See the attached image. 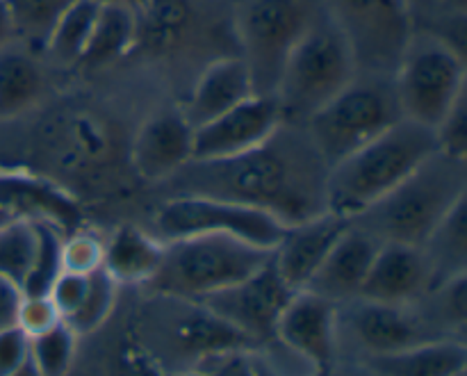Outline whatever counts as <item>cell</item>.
<instances>
[{
    "mask_svg": "<svg viewBox=\"0 0 467 376\" xmlns=\"http://www.w3.org/2000/svg\"><path fill=\"white\" fill-rule=\"evenodd\" d=\"M322 158L306 155L296 158L292 151L283 153L276 146V135L260 149L222 162H190V176L196 185L187 190L190 194L223 196L255 205L285 226L306 222L310 217L327 213L324 204V176L313 173L322 167ZM327 167V164H324Z\"/></svg>",
    "mask_w": 467,
    "mask_h": 376,
    "instance_id": "1",
    "label": "cell"
},
{
    "mask_svg": "<svg viewBox=\"0 0 467 376\" xmlns=\"http://www.w3.org/2000/svg\"><path fill=\"white\" fill-rule=\"evenodd\" d=\"M438 153L431 128L400 119L395 126L327 169L324 204L328 213L356 219L390 194L415 169Z\"/></svg>",
    "mask_w": 467,
    "mask_h": 376,
    "instance_id": "2",
    "label": "cell"
},
{
    "mask_svg": "<svg viewBox=\"0 0 467 376\" xmlns=\"http://www.w3.org/2000/svg\"><path fill=\"white\" fill-rule=\"evenodd\" d=\"M465 162L441 153L420 164L404 183L351 222L360 224L381 242L420 246L442 219L465 201Z\"/></svg>",
    "mask_w": 467,
    "mask_h": 376,
    "instance_id": "3",
    "label": "cell"
},
{
    "mask_svg": "<svg viewBox=\"0 0 467 376\" xmlns=\"http://www.w3.org/2000/svg\"><path fill=\"white\" fill-rule=\"evenodd\" d=\"M274 251L228 235H187L164 242L158 274L146 283L158 295L196 304L235 286L272 260Z\"/></svg>",
    "mask_w": 467,
    "mask_h": 376,
    "instance_id": "4",
    "label": "cell"
},
{
    "mask_svg": "<svg viewBox=\"0 0 467 376\" xmlns=\"http://www.w3.org/2000/svg\"><path fill=\"white\" fill-rule=\"evenodd\" d=\"M356 76L345 37L328 18H313L287 55L274 89L283 123H306Z\"/></svg>",
    "mask_w": 467,
    "mask_h": 376,
    "instance_id": "5",
    "label": "cell"
},
{
    "mask_svg": "<svg viewBox=\"0 0 467 376\" xmlns=\"http://www.w3.org/2000/svg\"><path fill=\"white\" fill-rule=\"evenodd\" d=\"M401 117L392 78L358 76L337 91L308 121V140L322 162L333 167L360 146L377 140Z\"/></svg>",
    "mask_w": 467,
    "mask_h": 376,
    "instance_id": "6",
    "label": "cell"
},
{
    "mask_svg": "<svg viewBox=\"0 0 467 376\" xmlns=\"http://www.w3.org/2000/svg\"><path fill=\"white\" fill-rule=\"evenodd\" d=\"M401 117L436 128L465 99V62L451 41L415 32L392 73Z\"/></svg>",
    "mask_w": 467,
    "mask_h": 376,
    "instance_id": "7",
    "label": "cell"
},
{
    "mask_svg": "<svg viewBox=\"0 0 467 376\" xmlns=\"http://www.w3.org/2000/svg\"><path fill=\"white\" fill-rule=\"evenodd\" d=\"M358 73L392 78L415 35L413 0H324Z\"/></svg>",
    "mask_w": 467,
    "mask_h": 376,
    "instance_id": "8",
    "label": "cell"
},
{
    "mask_svg": "<svg viewBox=\"0 0 467 376\" xmlns=\"http://www.w3.org/2000/svg\"><path fill=\"white\" fill-rule=\"evenodd\" d=\"M158 233L169 240L187 235H228L274 251L287 226L272 213L242 201L210 194H181L169 199L155 217Z\"/></svg>",
    "mask_w": 467,
    "mask_h": 376,
    "instance_id": "9",
    "label": "cell"
},
{
    "mask_svg": "<svg viewBox=\"0 0 467 376\" xmlns=\"http://www.w3.org/2000/svg\"><path fill=\"white\" fill-rule=\"evenodd\" d=\"M313 21L304 0H244L237 12V39L255 94L274 96L287 55Z\"/></svg>",
    "mask_w": 467,
    "mask_h": 376,
    "instance_id": "10",
    "label": "cell"
},
{
    "mask_svg": "<svg viewBox=\"0 0 467 376\" xmlns=\"http://www.w3.org/2000/svg\"><path fill=\"white\" fill-rule=\"evenodd\" d=\"M292 295L295 290L283 283V278L274 269V263L269 260L255 274L242 278L235 286L203 297L196 304L226 319L231 327L244 333L254 345H263V342L276 340L278 318Z\"/></svg>",
    "mask_w": 467,
    "mask_h": 376,
    "instance_id": "11",
    "label": "cell"
},
{
    "mask_svg": "<svg viewBox=\"0 0 467 376\" xmlns=\"http://www.w3.org/2000/svg\"><path fill=\"white\" fill-rule=\"evenodd\" d=\"M283 126L274 96L255 94L194 128L192 162H222L267 144Z\"/></svg>",
    "mask_w": 467,
    "mask_h": 376,
    "instance_id": "12",
    "label": "cell"
},
{
    "mask_svg": "<svg viewBox=\"0 0 467 376\" xmlns=\"http://www.w3.org/2000/svg\"><path fill=\"white\" fill-rule=\"evenodd\" d=\"M0 210L12 219L46 222L62 233L82 226L78 201L57 183L26 169H0Z\"/></svg>",
    "mask_w": 467,
    "mask_h": 376,
    "instance_id": "13",
    "label": "cell"
},
{
    "mask_svg": "<svg viewBox=\"0 0 467 376\" xmlns=\"http://www.w3.org/2000/svg\"><path fill=\"white\" fill-rule=\"evenodd\" d=\"M336 304L315 292L290 297L276 324V340L308 360L313 368H331L336 351Z\"/></svg>",
    "mask_w": 467,
    "mask_h": 376,
    "instance_id": "14",
    "label": "cell"
},
{
    "mask_svg": "<svg viewBox=\"0 0 467 376\" xmlns=\"http://www.w3.org/2000/svg\"><path fill=\"white\" fill-rule=\"evenodd\" d=\"M194 128L182 110H160L132 141V164L144 181H167L192 162Z\"/></svg>",
    "mask_w": 467,
    "mask_h": 376,
    "instance_id": "15",
    "label": "cell"
},
{
    "mask_svg": "<svg viewBox=\"0 0 467 376\" xmlns=\"http://www.w3.org/2000/svg\"><path fill=\"white\" fill-rule=\"evenodd\" d=\"M347 226L349 219L337 217L328 210L287 226L285 235L272 254L274 269L283 283L295 292L306 290Z\"/></svg>",
    "mask_w": 467,
    "mask_h": 376,
    "instance_id": "16",
    "label": "cell"
},
{
    "mask_svg": "<svg viewBox=\"0 0 467 376\" xmlns=\"http://www.w3.org/2000/svg\"><path fill=\"white\" fill-rule=\"evenodd\" d=\"M379 246H381V240L374 233H369L360 224L349 222L306 290L333 304L358 297Z\"/></svg>",
    "mask_w": 467,
    "mask_h": 376,
    "instance_id": "17",
    "label": "cell"
},
{
    "mask_svg": "<svg viewBox=\"0 0 467 376\" xmlns=\"http://www.w3.org/2000/svg\"><path fill=\"white\" fill-rule=\"evenodd\" d=\"M429 277V263L420 246L381 242L358 299L404 306L427 286Z\"/></svg>",
    "mask_w": 467,
    "mask_h": 376,
    "instance_id": "18",
    "label": "cell"
},
{
    "mask_svg": "<svg viewBox=\"0 0 467 376\" xmlns=\"http://www.w3.org/2000/svg\"><path fill=\"white\" fill-rule=\"evenodd\" d=\"M251 96H255V85L249 67L240 55H231V57L214 59L201 71L182 114L192 128H196L244 103Z\"/></svg>",
    "mask_w": 467,
    "mask_h": 376,
    "instance_id": "19",
    "label": "cell"
},
{
    "mask_svg": "<svg viewBox=\"0 0 467 376\" xmlns=\"http://www.w3.org/2000/svg\"><path fill=\"white\" fill-rule=\"evenodd\" d=\"M351 329L369 356L390 354L427 340L422 324L397 304L360 299V306L351 313Z\"/></svg>",
    "mask_w": 467,
    "mask_h": 376,
    "instance_id": "20",
    "label": "cell"
},
{
    "mask_svg": "<svg viewBox=\"0 0 467 376\" xmlns=\"http://www.w3.org/2000/svg\"><path fill=\"white\" fill-rule=\"evenodd\" d=\"M164 242L137 226H121L103 242V265L117 286H146L158 274Z\"/></svg>",
    "mask_w": 467,
    "mask_h": 376,
    "instance_id": "21",
    "label": "cell"
},
{
    "mask_svg": "<svg viewBox=\"0 0 467 376\" xmlns=\"http://www.w3.org/2000/svg\"><path fill=\"white\" fill-rule=\"evenodd\" d=\"M377 376H465L467 350L456 340H424L390 354L369 356Z\"/></svg>",
    "mask_w": 467,
    "mask_h": 376,
    "instance_id": "22",
    "label": "cell"
},
{
    "mask_svg": "<svg viewBox=\"0 0 467 376\" xmlns=\"http://www.w3.org/2000/svg\"><path fill=\"white\" fill-rule=\"evenodd\" d=\"M194 21L192 0H144L135 9L137 44L149 55H167L181 46Z\"/></svg>",
    "mask_w": 467,
    "mask_h": 376,
    "instance_id": "23",
    "label": "cell"
},
{
    "mask_svg": "<svg viewBox=\"0 0 467 376\" xmlns=\"http://www.w3.org/2000/svg\"><path fill=\"white\" fill-rule=\"evenodd\" d=\"M176 336L181 350L199 360H217L231 354H244L246 350L255 347L244 333H240L226 319L210 313L201 304H194V310L181 319Z\"/></svg>",
    "mask_w": 467,
    "mask_h": 376,
    "instance_id": "24",
    "label": "cell"
},
{
    "mask_svg": "<svg viewBox=\"0 0 467 376\" xmlns=\"http://www.w3.org/2000/svg\"><path fill=\"white\" fill-rule=\"evenodd\" d=\"M44 91V68L32 50L9 44L0 50V119L30 110Z\"/></svg>",
    "mask_w": 467,
    "mask_h": 376,
    "instance_id": "25",
    "label": "cell"
},
{
    "mask_svg": "<svg viewBox=\"0 0 467 376\" xmlns=\"http://www.w3.org/2000/svg\"><path fill=\"white\" fill-rule=\"evenodd\" d=\"M137 23L135 9L123 5H99L91 37L80 57V67L100 68L109 67L117 59L135 50Z\"/></svg>",
    "mask_w": 467,
    "mask_h": 376,
    "instance_id": "26",
    "label": "cell"
},
{
    "mask_svg": "<svg viewBox=\"0 0 467 376\" xmlns=\"http://www.w3.org/2000/svg\"><path fill=\"white\" fill-rule=\"evenodd\" d=\"M96 14H99L96 0H71L67 9L59 14L55 26L50 27L44 46L46 53L64 67H73V64L80 62L87 41L91 37Z\"/></svg>",
    "mask_w": 467,
    "mask_h": 376,
    "instance_id": "27",
    "label": "cell"
},
{
    "mask_svg": "<svg viewBox=\"0 0 467 376\" xmlns=\"http://www.w3.org/2000/svg\"><path fill=\"white\" fill-rule=\"evenodd\" d=\"M465 201H461L422 246L429 272L445 274L442 281L465 274Z\"/></svg>",
    "mask_w": 467,
    "mask_h": 376,
    "instance_id": "28",
    "label": "cell"
},
{
    "mask_svg": "<svg viewBox=\"0 0 467 376\" xmlns=\"http://www.w3.org/2000/svg\"><path fill=\"white\" fill-rule=\"evenodd\" d=\"M71 0H7L14 23V41L27 50L46 46L50 27Z\"/></svg>",
    "mask_w": 467,
    "mask_h": 376,
    "instance_id": "29",
    "label": "cell"
},
{
    "mask_svg": "<svg viewBox=\"0 0 467 376\" xmlns=\"http://www.w3.org/2000/svg\"><path fill=\"white\" fill-rule=\"evenodd\" d=\"M35 224V256H32V265L27 269V277L23 281L21 292L23 295H48L50 286L55 278L64 272L62 265V246L64 235L55 226L46 222H32Z\"/></svg>",
    "mask_w": 467,
    "mask_h": 376,
    "instance_id": "30",
    "label": "cell"
},
{
    "mask_svg": "<svg viewBox=\"0 0 467 376\" xmlns=\"http://www.w3.org/2000/svg\"><path fill=\"white\" fill-rule=\"evenodd\" d=\"M114 301H117V283L109 278V274L103 267H99L87 278V290L82 295L80 304L62 322L76 336H89L100 324L108 322L114 310Z\"/></svg>",
    "mask_w": 467,
    "mask_h": 376,
    "instance_id": "31",
    "label": "cell"
},
{
    "mask_svg": "<svg viewBox=\"0 0 467 376\" xmlns=\"http://www.w3.org/2000/svg\"><path fill=\"white\" fill-rule=\"evenodd\" d=\"M35 224L9 219L0 226V277L23 286L35 256Z\"/></svg>",
    "mask_w": 467,
    "mask_h": 376,
    "instance_id": "32",
    "label": "cell"
},
{
    "mask_svg": "<svg viewBox=\"0 0 467 376\" xmlns=\"http://www.w3.org/2000/svg\"><path fill=\"white\" fill-rule=\"evenodd\" d=\"M76 333L64 322L30 338V360L39 376H67L76 359Z\"/></svg>",
    "mask_w": 467,
    "mask_h": 376,
    "instance_id": "33",
    "label": "cell"
},
{
    "mask_svg": "<svg viewBox=\"0 0 467 376\" xmlns=\"http://www.w3.org/2000/svg\"><path fill=\"white\" fill-rule=\"evenodd\" d=\"M62 265L67 272H96L103 265V242L89 233H82L80 228L68 233V237H64Z\"/></svg>",
    "mask_w": 467,
    "mask_h": 376,
    "instance_id": "34",
    "label": "cell"
},
{
    "mask_svg": "<svg viewBox=\"0 0 467 376\" xmlns=\"http://www.w3.org/2000/svg\"><path fill=\"white\" fill-rule=\"evenodd\" d=\"M438 151L454 160H467V117L465 99L433 128Z\"/></svg>",
    "mask_w": 467,
    "mask_h": 376,
    "instance_id": "35",
    "label": "cell"
},
{
    "mask_svg": "<svg viewBox=\"0 0 467 376\" xmlns=\"http://www.w3.org/2000/svg\"><path fill=\"white\" fill-rule=\"evenodd\" d=\"M57 322H62L57 308L50 301L48 295H23L21 304H18L16 313V327H21L27 336H36V333L48 331L50 327H55Z\"/></svg>",
    "mask_w": 467,
    "mask_h": 376,
    "instance_id": "36",
    "label": "cell"
},
{
    "mask_svg": "<svg viewBox=\"0 0 467 376\" xmlns=\"http://www.w3.org/2000/svg\"><path fill=\"white\" fill-rule=\"evenodd\" d=\"M89 274L67 272V269H64V272L55 278L53 286H50L48 297L62 319H67L68 315L76 310V306L80 304L82 295H85L87 290V278H89Z\"/></svg>",
    "mask_w": 467,
    "mask_h": 376,
    "instance_id": "37",
    "label": "cell"
},
{
    "mask_svg": "<svg viewBox=\"0 0 467 376\" xmlns=\"http://www.w3.org/2000/svg\"><path fill=\"white\" fill-rule=\"evenodd\" d=\"M30 359V336L21 327L0 329V376L16 372Z\"/></svg>",
    "mask_w": 467,
    "mask_h": 376,
    "instance_id": "38",
    "label": "cell"
},
{
    "mask_svg": "<svg viewBox=\"0 0 467 376\" xmlns=\"http://www.w3.org/2000/svg\"><path fill=\"white\" fill-rule=\"evenodd\" d=\"M117 376H167L158 365L150 360L149 354H144L141 350L135 347H128L123 351L121 360H119Z\"/></svg>",
    "mask_w": 467,
    "mask_h": 376,
    "instance_id": "39",
    "label": "cell"
},
{
    "mask_svg": "<svg viewBox=\"0 0 467 376\" xmlns=\"http://www.w3.org/2000/svg\"><path fill=\"white\" fill-rule=\"evenodd\" d=\"M21 297L23 292L16 283L0 277V329H7L16 324V313H18V304H21Z\"/></svg>",
    "mask_w": 467,
    "mask_h": 376,
    "instance_id": "40",
    "label": "cell"
},
{
    "mask_svg": "<svg viewBox=\"0 0 467 376\" xmlns=\"http://www.w3.org/2000/svg\"><path fill=\"white\" fill-rule=\"evenodd\" d=\"M222 365L214 370L213 376H255L251 368V359L246 354H231L223 356Z\"/></svg>",
    "mask_w": 467,
    "mask_h": 376,
    "instance_id": "41",
    "label": "cell"
},
{
    "mask_svg": "<svg viewBox=\"0 0 467 376\" xmlns=\"http://www.w3.org/2000/svg\"><path fill=\"white\" fill-rule=\"evenodd\" d=\"M14 44V23L7 0H0V50Z\"/></svg>",
    "mask_w": 467,
    "mask_h": 376,
    "instance_id": "42",
    "label": "cell"
},
{
    "mask_svg": "<svg viewBox=\"0 0 467 376\" xmlns=\"http://www.w3.org/2000/svg\"><path fill=\"white\" fill-rule=\"evenodd\" d=\"M251 368H254L255 376H281L278 372H274L267 363H263V360L251 359ZM313 376H331V368H315Z\"/></svg>",
    "mask_w": 467,
    "mask_h": 376,
    "instance_id": "43",
    "label": "cell"
},
{
    "mask_svg": "<svg viewBox=\"0 0 467 376\" xmlns=\"http://www.w3.org/2000/svg\"><path fill=\"white\" fill-rule=\"evenodd\" d=\"M99 5H123V7H130V9H137L140 7L144 0H96Z\"/></svg>",
    "mask_w": 467,
    "mask_h": 376,
    "instance_id": "44",
    "label": "cell"
},
{
    "mask_svg": "<svg viewBox=\"0 0 467 376\" xmlns=\"http://www.w3.org/2000/svg\"><path fill=\"white\" fill-rule=\"evenodd\" d=\"M9 376H39V372H36V370H35V365H32V360L27 359L26 363H23L21 368L16 370V372H12Z\"/></svg>",
    "mask_w": 467,
    "mask_h": 376,
    "instance_id": "45",
    "label": "cell"
},
{
    "mask_svg": "<svg viewBox=\"0 0 467 376\" xmlns=\"http://www.w3.org/2000/svg\"><path fill=\"white\" fill-rule=\"evenodd\" d=\"M9 219H12V217H7V214H5L3 210H0V226H3L5 222H9Z\"/></svg>",
    "mask_w": 467,
    "mask_h": 376,
    "instance_id": "46",
    "label": "cell"
},
{
    "mask_svg": "<svg viewBox=\"0 0 467 376\" xmlns=\"http://www.w3.org/2000/svg\"><path fill=\"white\" fill-rule=\"evenodd\" d=\"M182 376H210V374H205V372H187V374H182Z\"/></svg>",
    "mask_w": 467,
    "mask_h": 376,
    "instance_id": "47",
    "label": "cell"
}]
</instances>
